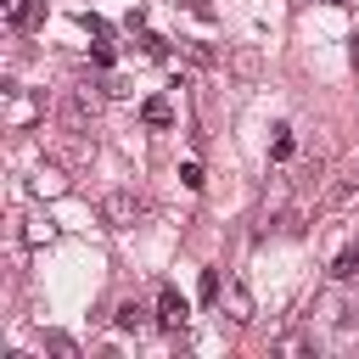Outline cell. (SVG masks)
I'll return each mask as SVG.
<instances>
[{"label":"cell","mask_w":359,"mask_h":359,"mask_svg":"<svg viewBox=\"0 0 359 359\" xmlns=\"http://www.w3.org/2000/svg\"><path fill=\"white\" fill-rule=\"evenodd\" d=\"M140 45H146V56H151V62H168V39H163V34L140 28Z\"/></svg>","instance_id":"obj_10"},{"label":"cell","mask_w":359,"mask_h":359,"mask_svg":"<svg viewBox=\"0 0 359 359\" xmlns=\"http://www.w3.org/2000/svg\"><path fill=\"white\" fill-rule=\"evenodd\" d=\"M325 6H348V0H325Z\"/></svg>","instance_id":"obj_19"},{"label":"cell","mask_w":359,"mask_h":359,"mask_svg":"<svg viewBox=\"0 0 359 359\" xmlns=\"http://www.w3.org/2000/svg\"><path fill=\"white\" fill-rule=\"evenodd\" d=\"M50 236H56V224H28V230H22L28 247H39V241H50Z\"/></svg>","instance_id":"obj_13"},{"label":"cell","mask_w":359,"mask_h":359,"mask_svg":"<svg viewBox=\"0 0 359 359\" xmlns=\"http://www.w3.org/2000/svg\"><path fill=\"white\" fill-rule=\"evenodd\" d=\"M101 84H73V95H67V123H84V118H95L101 112Z\"/></svg>","instance_id":"obj_1"},{"label":"cell","mask_w":359,"mask_h":359,"mask_svg":"<svg viewBox=\"0 0 359 359\" xmlns=\"http://www.w3.org/2000/svg\"><path fill=\"white\" fill-rule=\"evenodd\" d=\"M353 62H359V34H353Z\"/></svg>","instance_id":"obj_18"},{"label":"cell","mask_w":359,"mask_h":359,"mask_svg":"<svg viewBox=\"0 0 359 359\" xmlns=\"http://www.w3.org/2000/svg\"><path fill=\"white\" fill-rule=\"evenodd\" d=\"M292 151H297V135H292V123H275V140H269V157H275V163H292Z\"/></svg>","instance_id":"obj_7"},{"label":"cell","mask_w":359,"mask_h":359,"mask_svg":"<svg viewBox=\"0 0 359 359\" xmlns=\"http://www.w3.org/2000/svg\"><path fill=\"white\" fill-rule=\"evenodd\" d=\"M180 180H185L191 191H202V163H185V168H180Z\"/></svg>","instance_id":"obj_16"},{"label":"cell","mask_w":359,"mask_h":359,"mask_svg":"<svg viewBox=\"0 0 359 359\" xmlns=\"http://www.w3.org/2000/svg\"><path fill=\"white\" fill-rule=\"evenodd\" d=\"M140 118H146L151 129H174V101H168V95H146V101H140Z\"/></svg>","instance_id":"obj_3"},{"label":"cell","mask_w":359,"mask_h":359,"mask_svg":"<svg viewBox=\"0 0 359 359\" xmlns=\"http://www.w3.org/2000/svg\"><path fill=\"white\" fill-rule=\"evenodd\" d=\"M79 22H84V28H90V34H95V39H107V34H112V28H107V22H101V17H95V11H84V17H79Z\"/></svg>","instance_id":"obj_14"},{"label":"cell","mask_w":359,"mask_h":359,"mask_svg":"<svg viewBox=\"0 0 359 359\" xmlns=\"http://www.w3.org/2000/svg\"><path fill=\"white\" fill-rule=\"evenodd\" d=\"M185 314H191V309H185V297H180L174 286H163V292H157V314H151V320H157L163 331H180V325H185Z\"/></svg>","instance_id":"obj_2"},{"label":"cell","mask_w":359,"mask_h":359,"mask_svg":"<svg viewBox=\"0 0 359 359\" xmlns=\"http://www.w3.org/2000/svg\"><path fill=\"white\" fill-rule=\"evenodd\" d=\"M331 275H337V280H359V241H348V247L337 252V264H331Z\"/></svg>","instance_id":"obj_9"},{"label":"cell","mask_w":359,"mask_h":359,"mask_svg":"<svg viewBox=\"0 0 359 359\" xmlns=\"http://www.w3.org/2000/svg\"><path fill=\"white\" fill-rule=\"evenodd\" d=\"M196 292H202V303H219V269H202V286Z\"/></svg>","instance_id":"obj_12"},{"label":"cell","mask_w":359,"mask_h":359,"mask_svg":"<svg viewBox=\"0 0 359 359\" xmlns=\"http://www.w3.org/2000/svg\"><path fill=\"white\" fill-rule=\"evenodd\" d=\"M224 309H230V320H252V292L241 280H224Z\"/></svg>","instance_id":"obj_4"},{"label":"cell","mask_w":359,"mask_h":359,"mask_svg":"<svg viewBox=\"0 0 359 359\" xmlns=\"http://www.w3.org/2000/svg\"><path fill=\"white\" fill-rule=\"evenodd\" d=\"M112 320H118V331H135V337H140V331H146V325H151V320H146V309H140V303H118V314H112Z\"/></svg>","instance_id":"obj_8"},{"label":"cell","mask_w":359,"mask_h":359,"mask_svg":"<svg viewBox=\"0 0 359 359\" xmlns=\"http://www.w3.org/2000/svg\"><path fill=\"white\" fill-rule=\"evenodd\" d=\"M101 90H107V95H129V84H123L118 73H107V79H101Z\"/></svg>","instance_id":"obj_17"},{"label":"cell","mask_w":359,"mask_h":359,"mask_svg":"<svg viewBox=\"0 0 359 359\" xmlns=\"http://www.w3.org/2000/svg\"><path fill=\"white\" fill-rule=\"evenodd\" d=\"M135 213H140V202H135L129 191H118V196H107V219H112V224H135Z\"/></svg>","instance_id":"obj_6"},{"label":"cell","mask_w":359,"mask_h":359,"mask_svg":"<svg viewBox=\"0 0 359 359\" xmlns=\"http://www.w3.org/2000/svg\"><path fill=\"white\" fill-rule=\"evenodd\" d=\"M34 191H39V196H56V191H62V174H56V168H39V174H34Z\"/></svg>","instance_id":"obj_11"},{"label":"cell","mask_w":359,"mask_h":359,"mask_svg":"<svg viewBox=\"0 0 359 359\" xmlns=\"http://www.w3.org/2000/svg\"><path fill=\"white\" fill-rule=\"evenodd\" d=\"M90 62H95V67H112V45H107V39H101V45H90Z\"/></svg>","instance_id":"obj_15"},{"label":"cell","mask_w":359,"mask_h":359,"mask_svg":"<svg viewBox=\"0 0 359 359\" xmlns=\"http://www.w3.org/2000/svg\"><path fill=\"white\" fill-rule=\"evenodd\" d=\"M0 11H6L11 28H34L39 22V0H0Z\"/></svg>","instance_id":"obj_5"}]
</instances>
